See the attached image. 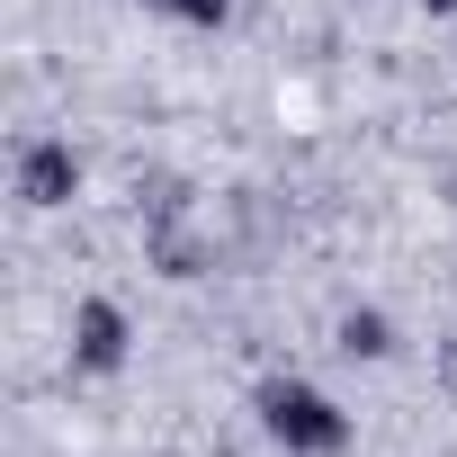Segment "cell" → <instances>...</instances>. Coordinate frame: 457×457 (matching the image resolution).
Masks as SVG:
<instances>
[{"label": "cell", "instance_id": "6da1fadb", "mask_svg": "<svg viewBox=\"0 0 457 457\" xmlns=\"http://www.w3.org/2000/svg\"><path fill=\"white\" fill-rule=\"evenodd\" d=\"M261 430L287 448V457H341L350 448V412L323 395V386H305V377H261Z\"/></svg>", "mask_w": 457, "mask_h": 457}, {"label": "cell", "instance_id": "7a4b0ae2", "mask_svg": "<svg viewBox=\"0 0 457 457\" xmlns=\"http://www.w3.org/2000/svg\"><path fill=\"white\" fill-rule=\"evenodd\" d=\"M126 350H135L126 305H117V296H81V314H72V368H81V377H117Z\"/></svg>", "mask_w": 457, "mask_h": 457}, {"label": "cell", "instance_id": "3957f363", "mask_svg": "<svg viewBox=\"0 0 457 457\" xmlns=\"http://www.w3.org/2000/svg\"><path fill=\"white\" fill-rule=\"evenodd\" d=\"M72 188H81V153L63 135H37L19 153V206L28 215H54V206H72Z\"/></svg>", "mask_w": 457, "mask_h": 457}, {"label": "cell", "instance_id": "277c9868", "mask_svg": "<svg viewBox=\"0 0 457 457\" xmlns=\"http://www.w3.org/2000/svg\"><path fill=\"white\" fill-rule=\"evenodd\" d=\"M341 350L350 359H395V323L368 305V314H341Z\"/></svg>", "mask_w": 457, "mask_h": 457}, {"label": "cell", "instance_id": "5b68a950", "mask_svg": "<svg viewBox=\"0 0 457 457\" xmlns=\"http://www.w3.org/2000/svg\"><path fill=\"white\" fill-rule=\"evenodd\" d=\"M162 19H188V28H224L234 19V0H153Z\"/></svg>", "mask_w": 457, "mask_h": 457}, {"label": "cell", "instance_id": "8992f818", "mask_svg": "<svg viewBox=\"0 0 457 457\" xmlns=\"http://www.w3.org/2000/svg\"><path fill=\"white\" fill-rule=\"evenodd\" d=\"M421 10H430V19H457V0H421Z\"/></svg>", "mask_w": 457, "mask_h": 457}]
</instances>
